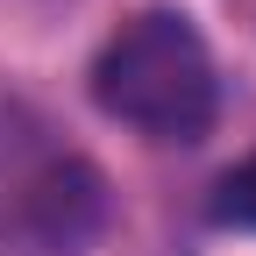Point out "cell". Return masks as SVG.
<instances>
[{"instance_id":"6da1fadb","label":"cell","mask_w":256,"mask_h":256,"mask_svg":"<svg viewBox=\"0 0 256 256\" xmlns=\"http://www.w3.org/2000/svg\"><path fill=\"white\" fill-rule=\"evenodd\" d=\"M107 220V171L43 107L0 92V256H86Z\"/></svg>"},{"instance_id":"7a4b0ae2","label":"cell","mask_w":256,"mask_h":256,"mask_svg":"<svg viewBox=\"0 0 256 256\" xmlns=\"http://www.w3.org/2000/svg\"><path fill=\"white\" fill-rule=\"evenodd\" d=\"M92 107L150 142H200L220 114V72L206 36L178 8L128 14L92 57Z\"/></svg>"},{"instance_id":"3957f363","label":"cell","mask_w":256,"mask_h":256,"mask_svg":"<svg viewBox=\"0 0 256 256\" xmlns=\"http://www.w3.org/2000/svg\"><path fill=\"white\" fill-rule=\"evenodd\" d=\"M214 220H220V228H256V156L220 178V192H214Z\"/></svg>"}]
</instances>
